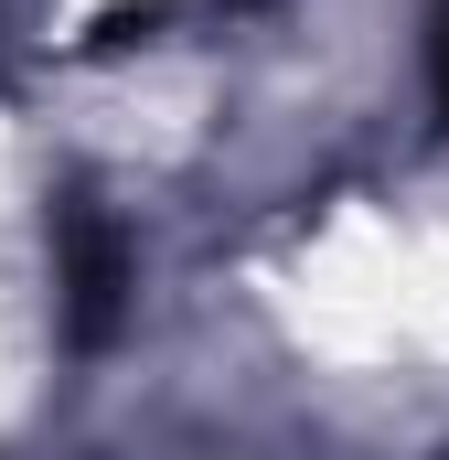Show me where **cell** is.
I'll return each mask as SVG.
<instances>
[{
  "label": "cell",
  "instance_id": "obj_1",
  "mask_svg": "<svg viewBox=\"0 0 449 460\" xmlns=\"http://www.w3.org/2000/svg\"><path fill=\"white\" fill-rule=\"evenodd\" d=\"M118 279H128V268H118V235L97 226L86 204H75V215H65V289H75V343H97V332L118 322Z\"/></svg>",
  "mask_w": 449,
  "mask_h": 460
},
{
  "label": "cell",
  "instance_id": "obj_2",
  "mask_svg": "<svg viewBox=\"0 0 449 460\" xmlns=\"http://www.w3.org/2000/svg\"><path fill=\"white\" fill-rule=\"evenodd\" d=\"M428 75H439V108H449V11H439V43H428Z\"/></svg>",
  "mask_w": 449,
  "mask_h": 460
}]
</instances>
